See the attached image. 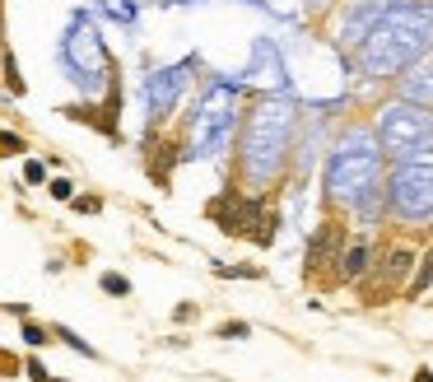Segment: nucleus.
<instances>
[{
  "mask_svg": "<svg viewBox=\"0 0 433 382\" xmlns=\"http://www.w3.org/2000/svg\"><path fill=\"white\" fill-rule=\"evenodd\" d=\"M373 187H378V149L364 135H354L350 145L335 149L331 168H326V191L345 205H359Z\"/></svg>",
  "mask_w": 433,
  "mask_h": 382,
  "instance_id": "obj_1",
  "label": "nucleus"
},
{
  "mask_svg": "<svg viewBox=\"0 0 433 382\" xmlns=\"http://www.w3.org/2000/svg\"><path fill=\"white\" fill-rule=\"evenodd\" d=\"M52 382H66V378H52Z\"/></svg>",
  "mask_w": 433,
  "mask_h": 382,
  "instance_id": "obj_19",
  "label": "nucleus"
},
{
  "mask_svg": "<svg viewBox=\"0 0 433 382\" xmlns=\"http://www.w3.org/2000/svg\"><path fill=\"white\" fill-rule=\"evenodd\" d=\"M196 313H200L196 303H178V308H173V322H178V326L182 322H196Z\"/></svg>",
  "mask_w": 433,
  "mask_h": 382,
  "instance_id": "obj_17",
  "label": "nucleus"
},
{
  "mask_svg": "<svg viewBox=\"0 0 433 382\" xmlns=\"http://www.w3.org/2000/svg\"><path fill=\"white\" fill-rule=\"evenodd\" d=\"M410 382H433V369H415V378Z\"/></svg>",
  "mask_w": 433,
  "mask_h": 382,
  "instance_id": "obj_18",
  "label": "nucleus"
},
{
  "mask_svg": "<svg viewBox=\"0 0 433 382\" xmlns=\"http://www.w3.org/2000/svg\"><path fill=\"white\" fill-rule=\"evenodd\" d=\"M19 373H23V359L14 349H0V378H19Z\"/></svg>",
  "mask_w": 433,
  "mask_h": 382,
  "instance_id": "obj_12",
  "label": "nucleus"
},
{
  "mask_svg": "<svg viewBox=\"0 0 433 382\" xmlns=\"http://www.w3.org/2000/svg\"><path fill=\"white\" fill-rule=\"evenodd\" d=\"M28 149V140H23L19 131H0V158H14V154H23Z\"/></svg>",
  "mask_w": 433,
  "mask_h": 382,
  "instance_id": "obj_9",
  "label": "nucleus"
},
{
  "mask_svg": "<svg viewBox=\"0 0 433 382\" xmlns=\"http://www.w3.org/2000/svg\"><path fill=\"white\" fill-rule=\"evenodd\" d=\"M47 178V163H37V158H28V163H23V182H28V187H37V182Z\"/></svg>",
  "mask_w": 433,
  "mask_h": 382,
  "instance_id": "obj_15",
  "label": "nucleus"
},
{
  "mask_svg": "<svg viewBox=\"0 0 433 382\" xmlns=\"http://www.w3.org/2000/svg\"><path fill=\"white\" fill-rule=\"evenodd\" d=\"M340 224H322L308 243V270H322L326 261H340Z\"/></svg>",
  "mask_w": 433,
  "mask_h": 382,
  "instance_id": "obj_4",
  "label": "nucleus"
},
{
  "mask_svg": "<svg viewBox=\"0 0 433 382\" xmlns=\"http://www.w3.org/2000/svg\"><path fill=\"white\" fill-rule=\"evenodd\" d=\"M378 135H382V149L410 158V154H424V149H429L433 122L424 117V108H415V103H391L387 112H382V122H378Z\"/></svg>",
  "mask_w": 433,
  "mask_h": 382,
  "instance_id": "obj_3",
  "label": "nucleus"
},
{
  "mask_svg": "<svg viewBox=\"0 0 433 382\" xmlns=\"http://www.w3.org/2000/svg\"><path fill=\"white\" fill-rule=\"evenodd\" d=\"M0 84L10 93H23V79H19V66H14V57L5 52V66H0Z\"/></svg>",
  "mask_w": 433,
  "mask_h": 382,
  "instance_id": "obj_10",
  "label": "nucleus"
},
{
  "mask_svg": "<svg viewBox=\"0 0 433 382\" xmlns=\"http://www.w3.org/2000/svg\"><path fill=\"white\" fill-rule=\"evenodd\" d=\"M214 275H219V280H261L266 270L261 266H214Z\"/></svg>",
  "mask_w": 433,
  "mask_h": 382,
  "instance_id": "obj_7",
  "label": "nucleus"
},
{
  "mask_svg": "<svg viewBox=\"0 0 433 382\" xmlns=\"http://www.w3.org/2000/svg\"><path fill=\"white\" fill-rule=\"evenodd\" d=\"M23 378H33V382H52V369H47L42 359H33V354H28V359H23Z\"/></svg>",
  "mask_w": 433,
  "mask_h": 382,
  "instance_id": "obj_14",
  "label": "nucleus"
},
{
  "mask_svg": "<svg viewBox=\"0 0 433 382\" xmlns=\"http://www.w3.org/2000/svg\"><path fill=\"white\" fill-rule=\"evenodd\" d=\"M214 336H219V340H247V336H252V322H219V326H214Z\"/></svg>",
  "mask_w": 433,
  "mask_h": 382,
  "instance_id": "obj_11",
  "label": "nucleus"
},
{
  "mask_svg": "<svg viewBox=\"0 0 433 382\" xmlns=\"http://www.w3.org/2000/svg\"><path fill=\"white\" fill-rule=\"evenodd\" d=\"M368 270H373V243L359 238L350 252H340V280H364Z\"/></svg>",
  "mask_w": 433,
  "mask_h": 382,
  "instance_id": "obj_5",
  "label": "nucleus"
},
{
  "mask_svg": "<svg viewBox=\"0 0 433 382\" xmlns=\"http://www.w3.org/2000/svg\"><path fill=\"white\" fill-rule=\"evenodd\" d=\"M19 336H23V345H28V349H42L47 340H52V326L33 322V317H23V326H19Z\"/></svg>",
  "mask_w": 433,
  "mask_h": 382,
  "instance_id": "obj_6",
  "label": "nucleus"
},
{
  "mask_svg": "<svg viewBox=\"0 0 433 382\" xmlns=\"http://www.w3.org/2000/svg\"><path fill=\"white\" fill-rule=\"evenodd\" d=\"M391 210L400 219H429L433 214V154H410L391 178Z\"/></svg>",
  "mask_w": 433,
  "mask_h": 382,
  "instance_id": "obj_2",
  "label": "nucleus"
},
{
  "mask_svg": "<svg viewBox=\"0 0 433 382\" xmlns=\"http://www.w3.org/2000/svg\"><path fill=\"white\" fill-rule=\"evenodd\" d=\"M103 294H112V299H126V294H131V280H126V275H117V270H103Z\"/></svg>",
  "mask_w": 433,
  "mask_h": 382,
  "instance_id": "obj_8",
  "label": "nucleus"
},
{
  "mask_svg": "<svg viewBox=\"0 0 433 382\" xmlns=\"http://www.w3.org/2000/svg\"><path fill=\"white\" fill-rule=\"evenodd\" d=\"M70 205H75L79 214H98V210H103V201H98V196H75Z\"/></svg>",
  "mask_w": 433,
  "mask_h": 382,
  "instance_id": "obj_16",
  "label": "nucleus"
},
{
  "mask_svg": "<svg viewBox=\"0 0 433 382\" xmlns=\"http://www.w3.org/2000/svg\"><path fill=\"white\" fill-rule=\"evenodd\" d=\"M47 191H52V201H75V182H70V178H52V182H47Z\"/></svg>",
  "mask_w": 433,
  "mask_h": 382,
  "instance_id": "obj_13",
  "label": "nucleus"
}]
</instances>
